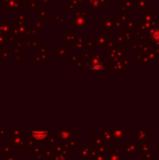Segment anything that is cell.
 I'll return each mask as SVG.
<instances>
[{
	"label": "cell",
	"mask_w": 159,
	"mask_h": 160,
	"mask_svg": "<svg viewBox=\"0 0 159 160\" xmlns=\"http://www.w3.org/2000/svg\"><path fill=\"white\" fill-rule=\"evenodd\" d=\"M90 68L92 70H103L104 69V66L102 65V63H100V62H94L91 65Z\"/></svg>",
	"instance_id": "cell-1"
},
{
	"label": "cell",
	"mask_w": 159,
	"mask_h": 160,
	"mask_svg": "<svg viewBox=\"0 0 159 160\" xmlns=\"http://www.w3.org/2000/svg\"><path fill=\"white\" fill-rule=\"evenodd\" d=\"M152 38L153 39L156 40V41H159V29H154L152 31Z\"/></svg>",
	"instance_id": "cell-2"
}]
</instances>
